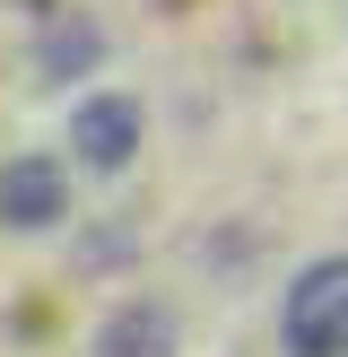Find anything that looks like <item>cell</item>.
Instances as JSON below:
<instances>
[{"label": "cell", "instance_id": "6da1fadb", "mask_svg": "<svg viewBox=\"0 0 348 357\" xmlns=\"http://www.w3.org/2000/svg\"><path fill=\"white\" fill-rule=\"evenodd\" d=\"M278 349L287 357H348V253H322L278 296Z\"/></svg>", "mask_w": 348, "mask_h": 357}, {"label": "cell", "instance_id": "7a4b0ae2", "mask_svg": "<svg viewBox=\"0 0 348 357\" xmlns=\"http://www.w3.org/2000/svg\"><path fill=\"white\" fill-rule=\"evenodd\" d=\"M139 139H148V105L122 96V87H96V96L70 105V157L87 174H122L139 157Z\"/></svg>", "mask_w": 348, "mask_h": 357}, {"label": "cell", "instance_id": "3957f363", "mask_svg": "<svg viewBox=\"0 0 348 357\" xmlns=\"http://www.w3.org/2000/svg\"><path fill=\"white\" fill-rule=\"evenodd\" d=\"M70 218V174L61 157H9L0 166V227H17V236H52V227Z\"/></svg>", "mask_w": 348, "mask_h": 357}, {"label": "cell", "instance_id": "277c9868", "mask_svg": "<svg viewBox=\"0 0 348 357\" xmlns=\"http://www.w3.org/2000/svg\"><path fill=\"white\" fill-rule=\"evenodd\" d=\"M87 357H183V323H174L166 296H131L96 323V349Z\"/></svg>", "mask_w": 348, "mask_h": 357}, {"label": "cell", "instance_id": "5b68a950", "mask_svg": "<svg viewBox=\"0 0 348 357\" xmlns=\"http://www.w3.org/2000/svg\"><path fill=\"white\" fill-rule=\"evenodd\" d=\"M96 61H104V35H96V17H52V26L35 35V70H44L52 87H61V79H87Z\"/></svg>", "mask_w": 348, "mask_h": 357}]
</instances>
